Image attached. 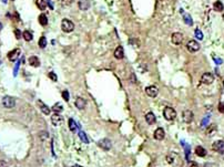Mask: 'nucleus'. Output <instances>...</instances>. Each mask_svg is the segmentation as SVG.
<instances>
[{
  "label": "nucleus",
  "instance_id": "e433bc0d",
  "mask_svg": "<svg viewBox=\"0 0 224 167\" xmlns=\"http://www.w3.org/2000/svg\"><path fill=\"white\" fill-rule=\"evenodd\" d=\"M15 35H16L17 39H20L21 35H22V33H21V31H20L19 29H15Z\"/></svg>",
  "mask_w": 224,
  "mask_h": 167
},
{
  "label": "nucleus",
  "instance_id": "7ed1b4c3",
  "mask_svg": "<svg viewBox=\"0 0 224 167\" xmlns=\"http://www.w3.org/2000/svg\"><path fill=\"white\" fill-rule=\"evenodd\" d=\"M2 105L5 108H7V109H12L16 105V100L12 96L6 95V96L2 98Z\"/></svg>",
  "mask_w": 224,
  "mask_h": 167
},
{
  "label": "nucleus",
  "instance_id": "39448f33",
  "mask_svg": "<svg viewBox=\"0 0 224 167\" xmlns=\"http://www.w3.org/2000/svg\"><path fill=\"white\" fill-rule=\"evenodd\" d=\"M214 81V76L212 73H204V74L201 76V83L205 84V85H210V84L213 83Z\"/></svg>",
  "mask_w": 224,
  "mask_h": 167
},
{
  "label": "nucleus",
  "instance_id": "4468645a",
  "mask_svg": "<svg viewBox=\"0 0 224 167\" xmlns=\"http://www.w3.org/2000/svg\"><path fill=\"white\" fill-rule=\"evenodd\" d=\"M157 118H155V115L152 113V112H149L145 114V122L149 124V125H153L155 123Z\"/></svg>",
  "mask_w": 224,
  "mask_h": 167
},
{
  "label": "nucleus",
  "instance_id": "79ce46f5",
  "mask_svg": "<svg viewBox=\"0 0 224 167\" xmlns=\"http://www.w3.org/2000/svg\"><path fill=\"white\" fill-rule=\"evenodd\" d=\"M72 167H82V166H80V165H73Z\"/></svg>",
  "mask_w": 224,
  "mask_h": 167
},
{
  "label": "nucleus",
  "instance_id": "2eb2a0df",
  "mask_svg": "<svg viewBox=\"0 0 224 167\" xmlns=\"http://www.w3.org/2000/svg\"><path fill=\"white\" fill-rule=\"evenodd\" d=\"M19 54H20V49H15V50L10 51L8 53L9 61H16L19 57Z\"/></svg>",
  "mask_w": 224,
  "mask_h": 167
},
{
  "label": "nucleus",
  "instance_id": "f257e3e1",
  "mask_svg": "<svg viewBox=\"0 0 224 167\" xmlns=\"http://www.w3.org/2000/svg\"><path fill=\"white\" fill-rule=\"evenodd\" d=\"M61 29H62L63 32L69 33V32H72V31H73L75 25H73V22H72L71 20H69V19H63L62 22H61Z\"/></svg>",
  "mask_w": 224,
  "mask_h": 167
},
{
  "label": "nucleus",
  "instance_id": "4be33fe9",
  "mask_svg": "<svg viewBox=\"0 0 224 167\" xmlns=\"http://www.w3.org/2000/svg\"><path fill=\"white\" fill-rule=\"evenodd\" d=\"M39 23L41 25H48V18H47V16H46L44 13H41V15L39 16Z\"/></svg>",
  "mask_w": 224,
  "mask_h": 167
},
{
  "label": "nucleus",
  "instance_id": "5701e85b",
  "mask_svg": "<svg viewBox=\"0 0 224 167\" xmlns=\"http://www.w3.org/2000/svg\"><path fill=\"white\" fill-rule=\"evenodd\" d=\"M36 3H37V7L40 9V10H44V9L47 8V5H48L44 0H37Z\"/></svg>",
  "mask_w": 224,
  "mask_h": 167
},
{
  "label": "nucleus",
  "instance_id": "9d476101",
  "mask_svg": "<svg viewBox=\"0 0 224 167\" xmlns=\"http://www.w3.org/2000/svg\"><path fill=\"white\" fill-rule=\"evenodd\" d=\"M171 41L175 45L181 44L183 41V34L180 33V32H174V33L172 34V37H171Z\"/></svg>",
  "mask_w": 224,
  "mask_h": 167
},
{
  "label": "nucleus",
  "instance_id": "0eeeda50",
  "mask_svg": "<svg viewBox=\"0 0 224 167\" xmlns=\"http://www.w3.org/2000/svg\"><path fill=\"white\" fill-rule=\"evenodd\" d=\"M212 148L219 154H224V141H216L212 144Z\"/></svg>",
  "mask_w": 224,
  "mask_h": 167
},
{
  "label": "nucleus",
  "instance_id": "ddd939ff",
  "mask_svg": "<svg viewBox=\"0 0 224 167\" xmlns=\"http://www.w3.org/2000/svg\"><path fill=\"white\" fill-rule=\"evenodd\" d=\"M75 104V106H77V109L84 110L85 109V105H87V102H85V100L82 99V98H77Z\"/></svg>",
  "mask_w": 224,
  "mask_h": 167
},
{
  "label": "nucleus",
  "instance_id": "cd10ccee",
  "mask_svg": "<svg viewBox=\"0 0 224 167\" xmlns=\"http://www.w3.org/2000/svg\"><path fill=\"white\" fill-rule=\"evenodd\" d=\"M183 20L186 22V25H192V23H193L192 18L190 17V15H189V13H184V15H183Z\"/></svg>",
  "mask_w": 224,
  "mask_h": 167
},
{
  "label": "nucleus",
  "instance_id": "dca6fc26",
  "mask_svg": "<svg viewBox=\"0 0 224 167\" xmlns=\"http://www.w3.org/2000/svg\"><path fill=\"white\" fill-rule=\"evenodd\" d=\"M29 64L31 65V67H38L40 65V60L38 57H36V55H31L30 58H29Z\"/></svg>",
  "mask_w": 224,
  "mask_h": 167
},
{
  "label": "nucleus",
  "instance_id": "6ab92c4d",
  "mask_svg": "<svg viewBox=\"0 0 224 167\" xmlns=\"http://www.w3.org/2000/svg\"><path fill=\"white\" fill-rule=\"evenodd\" d=\"M195 155H198L199 157H204V156H207V150L202 146H196L195 147Z\"/></svg>",
  "mask_w": 224,
  "mask_h": 167
},
{
  "label": "nucleus",
  "instance_id": "a19ab883",
  "mask_svg": "<svg viewBox=\"0 0 224 167\" xmlns=\"http://www.w3.org/2000/svg\"><path fill=\"white\" fill-rule=\"evenodd\" d=\"M2 30V25H1V22H0V31Z\"/></svg>",
  "mask_w": 224,
  "mask_h": 167
},
{
  "label": "nucleus",
  "instance_id": "58836bf2",
  "mask_svg": "<svg viewBox=\"0 0 224 167\" xmlns=\"http://www.w3.org/2000/svg\"><path fill=\"white\" fill-rule=\"evenodd\" d=\"M190 167H199V164H198V163H195V162H192Z\"/></svg>",
  "mask_w": 224,
  "mask_h": 167
},
{
  "label": "nucleus",
  "instance_id": "473e14b6",
  "mask_svg": "<svg viewBox=\"0 0 224 167\" xmlns=\"http://www.w3.org/2000/svg\"><path fill=\"white\" fill-rule=\"evenodd\" d=\"M62 98H63V100L68 102L69 99H70V96H69V92H68V91H63V92H62Z\"/></svg>",
  "mask_w": 224,
  "mask_h": 167
},
{
  "label": "nucleus",
  "instance_id": "c03bdc74",
  "mask_svg": "<svg viewBox=\"0 0 224 167\" xmlns=\"http://www.w3.org/2000/svg\"><path fill=\"white\" fill-rule=\"evenodd\" d=\"M11 1H15V0H11Z\"/></svg>",
  "mask_w": 224,
  "mask_h": 167
},
{
  "label": "nucleus",
  "instance_id": "a878e982",
  "mask_svg": "<svg viewBox=\"0 0 224 167\" xmlns=\"http://www.w3.org/2000/svg\"><path fill=\"white\" fill-rule=\"evenodd\" d=\"M69 128H70V131L71 132H75L77 131V123H75V121L72 120V118H69Z\"/></svg>",
  "mask_w": 224,
  "mask_h": 167
},
{
  "label": "nucleus",
  "instance_id": "c9c22d12",
  "mask_svg": "<svg viewBox=\"0 0 224 167\" xmlns=\"http://www.w3.org/2000/svg\"><path fill=\"white\" fill-rule=\"evenodd\" d=\"M49 77L52 80V81H57L58 80V77H57V75H56V73L54 72H50L49 73Z\"/></svg>",
  "mask_w": 224,
  "mask_h": 167
},
{
  "label": "nucleus",
  "instance_id": "c85d7f7f",
  "mask_svg": "<svg viewBox=\"0 0 224 167\" xmlns=\"http://www.w3.org/2000/svg\"><path fill=\"white\" fill-rule=\"evenodd\" d=\"M215 131H216V125L215 124H212V125H210L208 127V130H207L205 133H207V135H212Z\"/></svg>",
  "mask_w": 224,
  "mask_h": 167
},
{
  "label": "nucleus",
  "instance_id": "7c9ffc66",
  "mask_svg": "<svg viewBox=\"0 0 224 167\" xmlns=\"http://www.w3.org/2000/svg\"><path fill=\"white\" fill-rule=\"evenodd\" d=\"M195 37H196V39H198V40H202V39H203V33L200 31L199 29H196V30H195Z\"/></svg>",
  "mask_w": 224,
  "mask_h": 167
},
{
  "label": "nucleus",
  "instance_id": "1a4fd4ad",
  "mask_svg": "<svg viewBox=\"0 0 224 167\" xmlns=\"http://www.w3.org/2000/svg\"><path fill=\"white\" fill-rule=\"evenodd\" d=\"M186 49L190 52H198L200 50V44L195 40H190L186 44Z\"/></svg>",
  "mask_w": 224,
  "mask_h": 167
},
{
  "label": "nucleus",
  "instance_id": "4c0bfd02",
  "mask_svg": "<svg viewBox=\"0 0 224 167\" xmlns=\"http://www.w3.org/2000/svg\"><path fill=\"white\" fill-rule=\"evenodd\" d=\"M7 166H8V164H7L6 160H0V167H7Z\"/></svg>",
  "mask_w": 224,
  "mask_h": 167
},
{
  "label": "nucleus",
  "instance_id": "2f4dec72",
  "mask_svg": "<svg viewBox=\"0 0 224 167\" xmlns=\"http://www.w3.org/2000/svg\"><path fill=\"white\" fill-rule=\"evenodd\" d=\"M217 110H219V112H220V113L224 114V102H220V103H219V105H217Z\"/></svg>",
  "mask_w": 224,
  "mask_h": 167
},
{
  "label": "nucleus",
  "instance_id": "423d86ee",
  "mask_svg": "<svg viewBox=\"0 0 224 167\" xmlns=\"http://www.w3.org/2000/svg\"><path fill=\"white\" fill-rule=\"evenodd\" d=\"M182 120H183V122H185V123H191L192 121L194 120V114H193V112L190 111V110L183 111Z\"/></svg>",
  "mask_w": 224,
  "mask_h": 167
},
{
  "label": "nucleus",
  "instance_id": "bb28decb",
  "mask_svg": "<svg viewBox=\"0 0 224 167\" xmlns=\"http://www.w3.org/2000/svg\"><path fill=\"white\" fill-rule=\"evenodd\" d=\"M79 137H80V140H81L83 143H85V144H88V143H89V140H88L87 134L84 133V132H82V131H80V132H79Z\"/></svg>",
  "mask_w": 224,
  "mask_h": 167
},
{
  "label": "nucleus",
  "instance_id": "412c9836",
  "mask_svg": "<svg viewBox=\"0 0 224 167\" xmlns=\"http://www.w3.org/2000/svg\"><path fill=\"white\" fill-rule=\"evenodd\" d=\"M51 111H53L54 113H61V112L63 111V106H62L61 104H59V103H56V104L51 108Z\"/></svg>",
  "mask_w": 224,
  "mask_h": 167
},
{
  "label": "nucleus",
  "instance_id": "ea45409f",
  "mask_svg": "<svg viewBox=\"0 0 224 167\" xmlns=\"http://www.w3.org/2000/svg\"><path fill=\"white\" fill-rule=\"evenodd\" d=\"M40 136H43V137H42V140H46V138L48 137V134L47 133H40Z\"/></svg>",
  "mask_w": 224,
  "mask_h": 167
},
{
  "label": "nucleus",
  "instance_id": "9b49d317",
  "mask_svg": "<svg viewBox=\"0 0 224 167\" xmlns=\"http://www.w3.org/2000/svg\"><path fill=\"white\" fill-rule=\"evenodd\" d=\"M51 123L54 126H59L63 123V117L61 116L59 113H56L51 116Z\"/></svg>",
  "mask_w": 224,
  "mask_h": 167
},
{
  "label": "nucleus",
  "instance_id": "6e6552de",
  "mask_svg": "<svg viewBox=\"0 0 224 167\" xmlns=\"http://www.w3.org/2000/svg\"><path fill=\"white\" fill-rule=\"evenodd\" d=\"M145 93L150 98H155L159 94V89L155 85H150L148 88H145Z\"/></svg>",
  "mask_w": 224,
  "mask_h": 167
},
{
  "label": "nucleus",
  "instance_id": "37998d69",
  "mask_svg": "<svg viewBox=\"0 0 224 167\" xmlns=\"http://www.w3.org/2000/svg\"><path fill=\"white\" fill-rule=\"evenodd\" d=\"M223 19H224V13H223Z\"/></svg>",
  "mask_w": 224,
  "mask_h": 167
},
{
  "label": "nucleus",
  "instance_id": "c756f323",
  "mask_svg": "<svg viewBox=\"0 0 224 167\" xmlns=\"http://www.w3.org/2000/svg\"><path fill=\"white\" fill-rule=\"evenodd\" d=\"M38 44H39L40 48H46V47H47V39H46L44 37H41V38L39 39Z\"/></svg>",
  "mask_w": 224,
  "mask_h": 167
},
{
  "label": "nucleus",
  "instance_id": "aec40b11",
  "mask_svg": "<svg viewBox=\"0 0 224 167\" xmlns=\"http://www.w3.org/2000/svg\"><path fill=\"white\" fill-rule=\"evenodd\" d=\"M78 6H79V8L81 9V10H88L89 7H90V2L88 0H81L78 3Z\"/></svg>",
  "mask_w": 224,
  "mask_h": 167
},
{
  "label": "nucleus",
  "instance_id": "f03ea898",
  "mask_svg": "<svg viewBox=\"0 0 224 167\" xmlns=\"http://www.w3.org/2000/svg\"><path fill=\"white\" fill-rule=\"evenodd\" d=\"M163 116L167 121H173L176 117V112H175L174 109H172L170 106H166L165 109L163 110Z\"/></svg>",
  "mask_w": 224,
  "mask_h": 167
},
{
  "label": "nucleus",
  "instance_id": "f8f14e48",
  "mask_svg": "<svg viewBox=\"0 0 224 167\" xmlns=\"http://www.w3.org/2000/svg\"><path fill=\"white\" fill-rule=\"evenodd\" d=\"M164 136H165V133H164V130H163L162 127L157 128V130L154 131V133H153V137H154V140H157V141H162V140L164 138Z\"/></svg>",
  "mask_w": 224,
  "mask_h": 167
},
{
  "label": "nucleus",
  "instance_id": "f704fd0d",
  "mask_svg": "<svg viewBox=\"0 0 224 167\" xmlns=\"http://www.w3.org/2000/svg\"><path fill=\"white\" fill-rule=\"evenodd\" d=\"M166 160H167L169 164H171V163L174 160V154H170V155L166 157Z\"/></svg>",
  "mask_w": 224,
  "mask_h": 167
},
{
  "label": "nucleus",
  "instance_id": "b1692460",
  "mask_svg": "<svg viewBox=\"0 0 224 167\" xmlns=\"http://www.w3.org/2000/svg\"><path fill=\"white\" fill-rule=\"evenodd\" d=\"M213 8H214L215 11H223L224 6L221 1H215V2H214V5H213Z\"/></svg>",
  "mask_w": 224,
  "mask_h": 167
},
{
  "label": "nucleus",
  "instance_id": "f3484780",
  "mask_svg": "<svg viewBox=\"0 0 224 167\" xmlns=\"http://www.w3.org/2000/svg\"><path fill=\"white\" fill-rule=\"evenodd\" d=\"M38 105L40 106V109H41V111H42V113H43V114H46V115H49L51 111H50L49 108H48V106H47V105H46V104H44V103H43L41 100L38 101Z\"/></svg>",
  "mask_w": 224,
  "mask_h": 167
},
{
  "label": "nucleus",
  "instance_id": "a211bd4d",
  "mask_svg": "<svg viewBox=\"0 0 224 167\" xmlns=\"http://www.w3.org/2000/svg\"><path fill=\"white\" fill-rule=\"evenodd\" d=\"M124 57V51H123V48L122 47H118L114 51V58L118 59V60H120V59H122Z\"/></svg>",
  "mask_w": 224,
  "mask_h": 167
},
{
  "label": "nucleus",
  "instance_id": "72a5a7b5",
  "mask_svg": "<svg viewBox=\"0 0 224 167\" xmlns=\"http://www.w3.org/2000/svg\"><path fill=\"white\" fill-rule=\"evenodd\" d=\"M61 2H62L63 6H66L67 7V6H71L73 1H72V0H61Z\"/></svg>",
  "mask_w": 224,
  "mask_h": 167
},
{
  "label": "nucleus",
  "instance_id": "393cba45",
  "mask_svg": "<svg viewBox=\"0 0 224 167\" xmlns=\"http://www.w3.org/2000/svg\"><path fill=\"white\" fill-rule=\"evenodd\" d=\"M22 37H24V39H25L26 41H31L32 40V33L30 32V31H28V30H26V31H24V33H22Z\"/></svg>",
  "mask_w": 224,
  "mask_h": 167
},
{
  "label": "nucleus",
  "instance_id": "20e7f679",
  "mask_svg": "<svg viewBox=\"0 0 224 167\" xmlns=\"http://www.w3.org/2000/svg\"><path fill=\"white\" fill-rule=\"evenodd\" d=\"M98 146L103 150H109L112 147V143L108 138H102V140H100L98 142Z\"/></svg>",
  "mask_w": 224,
  "mask_h": 167
}]
</instances>
